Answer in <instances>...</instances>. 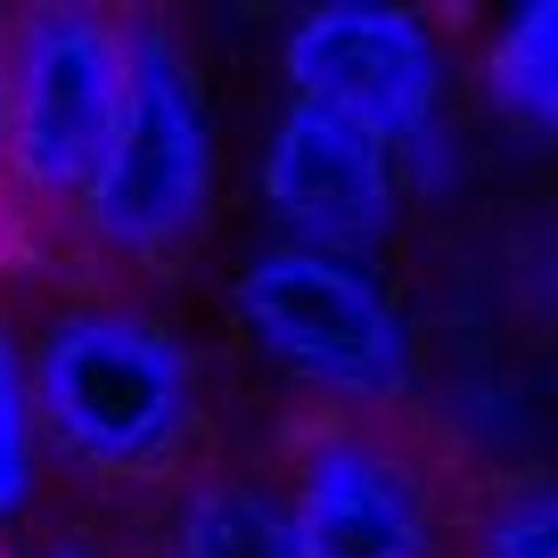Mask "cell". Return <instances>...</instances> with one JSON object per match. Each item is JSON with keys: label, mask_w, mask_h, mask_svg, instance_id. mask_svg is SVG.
<instances>
[{"label": "cell", "mask_w": 558, "mask_h": 558, "mask_svg": "<svg viewBox=\"0 0 558 558\" xmlns=\"http://www.w3.org/2000/svg\"><path fill=\"white\" fill-rule=\"evenodd\" d=\"M230 313L279 378L337 402V411H386L411 395V362H418L411 313L378 263L304 255V246L271 239L239 263Z\"/></svg>", "instance_id": "obj_3"}, {"label": "cell", "mask_w": 558, "mask_h": 558, "mask_svg": "<svg viewBox=\"0 0 558 558\" xmlns=\"http://www.w3.org/2000/svg\"><path fill=\"white\" fill-rule=\"evenodd\" d=\"M41 485V436H34V395H25V345L0 320V525H17Z\"/></svg>", "instance_id": "obj_10"}, {"label": "cell", "mask_w": 558, "mask_h": 558, "mask_svg": "<svg viewBox=\"0 0 558 558\" xmlns=\"http://www.w3.org/2000/svg\"><path fill=\"white\" fill-rule=\"evenodd\" d=\"M279 83H288V107L345 116L362 132H378L386 148H402L418 123H436L444 99H452V50H444V34L418 9L329 0V9L288 25Z\"/></svg>", "instance_id": "obj_5"}, {"label": "cell", "mask_w": 558, "mask_h": 558, "mask_svg": "<svg viewBox=\"0 0 558 558\" xmlns=\"http://www.w3.org/2000/svg\"><path fill=\"white\" fill-rule=\"evenodd\" d=\"M165 558H296V534H288V509H279L271 485H255V476H197L173 501Z\"/></svg>", "instance_id": "obj_8"}, {"label": "cell", "mask_w": 558, "mask_h": 558, "mask_svg": "<svg viewBox=\"0 0 558 558\" xmlns=\"http://www.w3.org/2000/svg\"><path fill=\"white\" fill-rule=\"evenodd\" d=\"M214 214V99L165 17H123V116L107 165L74 206L83 239L116 263L157 271Z\"/></svg>", "instance_id": "obj_2"}, {"label": "cell", "mask_w": 558, "mask_h": 558, "mask_svg": "<svg viewBox=\"0 0 558 558\" xmlns=\"http://www.w3.org/2000/svg\"><path fill=\"white\" fill-rule=\"evenodd\" d=\"M476 558H558V501L542 476H518L476 518Z\"/></svg>", "instance_id": "obj_11"}, {"label": "cell", "mask_w": 558, "mask_h": 558, "mask_svg": "<svg viewBox=\"0 0 558 558\" xmlns=\"http://www.w3.org/2000/svg\"><path fill=\"white\" fill-rule=\"evenodd\" d=\"M255 190L279 246H304V255L378 263V246L402 222L395 148L345 116H320V107H279L255 157Z\"/></svg>", "instance_id": "obj_6"}, {"label": "cell", "mask_w": 558, "mask_h": 558, "mask_svg": "<svg viewBox=\"0 0 558 558\" xmlns=\"http://www.w3.org/2000/svg\"><path fill=\"white\" fill-rule=\"evenodd\" d=\"M34 436L83 476H157L197 436V353L148 304L83 296L41 320L25 353Z\"/></svg>", "instance_id": "obj_1"}, {"label": "cell", "mask_w": 558, "mask_h": 558, "mask_svg": "<svg viewBox=\"0 0 558 558\" xmlns=\"http://www.w3.org/2000/svg\"><path fill=\"white\" fill-rule=\"evenodd\" d=\"M476 90L493 116H509L525 140H550L558 123V0H525L518 17L485 41Z\"/></svg>", "instance_id": "obj_9"}, {"label": "cell", "mask_w": 558, "mask_h": 558, "mask_svg": "<svg viewBox=\"0 0 558 558\" xmlns=\"http://www.w3.org/2000/svg\"><path fill=\"white\" fill-rule=\"evenodd\" d=\"M123 116V17L34 0L0 17V181L41 214H74Z\"/></svg>", "instance_id": "obj_4"}, {"label": "cell", "mask_w": 558, "mask_h": 558, "mask_svg": "<svg viewBox=\"0 0 558 558\" xmlns=\"http://www.w3.org/2000/svg\"><path fill=\"white\" fill-rule=\"evenodd\" d=\"M296 558H436L427 476L386 436L320 418L296 436V485L279 493Z\"/></svg>", "instance_id": "obj_7"}, {"label": "cell", "mask_w": 558, "mask_h": 558, "mask_svg": "<svg viewBox=\"0 0 558 558\" xmlns=\"http://www.w3.org/2000/svg\"><path fill=\"white\" fill-rule=\"evenodd\" d=\"M34 558H90V550H83V542H41Z\"/></svg>", "instance_id": "obj_12"}]
</instances>
